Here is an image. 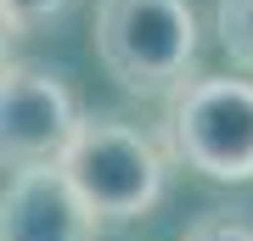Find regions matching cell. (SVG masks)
<instances>
[{
    "label": "cell",
    "mask_w": 253,
    "mask_h": 241,
    "mask_svg": "<svg viewBox=\"0 0 253 241\" xmlns=\"http://www.w3.org/2000/svg\"><path fill=\"white\" fill-rule=\"evenodd\" d=\"M56 174L68 179V191L84 202V213L96 224H124L152 213L169 191V157L146 129L124 124L113 112H79Z\"/></svg>",
    "instance_id": "cell-1"
},
{
    "label": "cell",
    "mask_w": 253,
    "mask_h": 241,
    "mask_svg": "<svg viewBox=\"0 0 253 241\" xmlns=\"http://www.w3.org/2000/svg\"><path fill=\"white\" fill-rule=\"evenodd\" d=\"M203 28L191 0H101L96 56L129 96H174L197 73Z\"/></svg>",
    "instance_id": "cell-2"
},
{
    "label": "cell",
    "mask_w": 253,
    "mask_h": 241,
    "mask_svg": "<svg viewBox=\"0 0 253 241\" xmlns=\"http://www.w3.org/2000/svg\"><path fill=\"white\" fill-rule=\"evenodd\" d=\"M169 152L219 185L253 179V79L191 73L169 96Z\"/></svg>",
    "instance_id": "cell-3"
},
{
    "label": "cell",
    "mask_w": 253,
    "mask_h": 241,
    "mask_svg": "<svg viewBox=\"0 0 253 241\" xmlns=\"http://www.w3.org/2000/svg\"><path fill=\"white\" fill-rule=\"evenodd\" d=\"M79 124V101L62 84V73L40 62L0 68V169H40L56 163Z\"/></svg>",
    "instance_id": "cell-4"
},
{
    "label": "cell",
    "mask_w": 253,
    "mask_h": 241,
    "mask_svg": "<svg viewBox=\"0 0 253 241\" xmlns=\"http://www.w3.org/2000/svg\"><path fill=\"white\" fill-rule=\"evenodd\" d=\"M101 224L68 191L56 163L6 174L0 191V241H96Z\"/></svg>",
    "instance_id": "cell-5"
},
{
    "label": "cell",
    "mask_w": 253,
    "mask_h": 241,
    "mask_svg": "<svg viewBox=\"0 0 253 241\" xmlns=\"http://www.w3.org/2000/svg\"><path fill=\"white\" fill-rule=\"evenodd\" d=\"M214 34L242 73H253V0H214Z\"/></svg>",
    "instance_id": "cell-6"
},
{
    "label": "cell",
    "mask_w": 253,
    "mask_h": 241,
    "mask_svg": "<svg viewBox=\"0 0 253 241\" xmlns=\"http://www.w3.org/2000/svg\"><path fill=\"white\" fill-rule=\"evenodd\" d=\"M180 241H253V219L236 213V207H214V213H203L197 224H186Z\"/></svg>",
    "instance_id": "cell-7"
},
{
    "label": "cell",
    "mask_w": 253,
    "mask_h": 241,
    "mask_svg": "<svg viewBox=\"0 0 253 241\" xmlns=\"http://www.w3.org/2000/svg\"><path fill=\"white\" fill-rule=\"evenodd\" d=\"M68 6H73V0H0V11H6V23L17 28V34H28V28H40V23H51V17H62Z\"/></svg>",
    "instance_id": "cell-8"
},
{
    "label": "cell",
    "mask_w": 253,
    "mask_h": 241,
    "mask_svg": "<svg viewBox=\"0 0 253 241\" xmlns=\"http://www.w3.org/2000/svg\"><path fill=\"white\" fill-rule=\"evenodd\" d=\"M11 45H17V28L6 23V11H0V68L11 62Z\"/></svg>",
    "instance_id": "cell-9"
}]
</instances>
